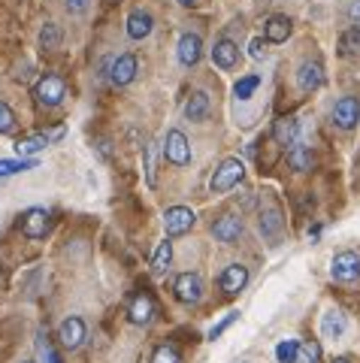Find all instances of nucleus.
I'll return each mask as SVG.
<instances>
[{
	"instance_id": "nucleus-1",
	"label": "nucleus",
	"mask_w": 360,
	"mask_h": 363,
	"mask_svg": "<svg viewBox=\"0 0 360 363\" xmlns=\"http://www.w3.org/2000/svg\"><path fill=\"white\" fill-rule=\"evenodd\" d=\"M257 227H261V236H264L269 245H279V242H282L285 221H282V209L276 206L273 197H264V200H261V209H257Z\"/></svg>"
},
{
	"instance_id": "nucleus-2",
	"label": "nucleus",
	"mask_w": 360,
	"mask_h": 363,
	"mask_svg": "<svg viewBox=\"0 0 360 363\" xmlns=\"http://www.w3.org/2000/svg\"><path fill=\"white\" fill-rule=\"evenodd\" d=\"M245 176V164L240 161V157H227V161H221L218 169L212 173L209 179V191L212 194H227L230 188H236Z\"/></svg>"
},
{
	"instance_id": "nucleus-3",
	"label": "nucleus",
	"mask_w": 360,
	"mask_h": 363,
	"mask_svg": "<svg viewBox=\"0 0 360 363\" xmlns=\"http://www.w3.org/2000/svg\"><path fill=\"white\" fill-rule=\"evenodd\" d=\"M330 276L336 285H354V281H360V255L357 252H339L333 255L330 260Z\"/></svg>"
},
{
	"instance_id": "nucleus-4",
	"label": "nucleus",
	"mask_w": 360,
	"mask_h": 363,
	"mask_svg": "<svg viewBox=\"0 0 360 363\" xmlns=\"http://www.w3.org/2000/svg\"><path fill=\"white\" fill-rule=\"evenodd\" d=\"M33 97H37V104L46 106V109L61 106L64 97H67V82H64L61 76L46 73V76H43L40 82H37V88H33Z\"/></svg>"
},
{
	"instance_id": "nucleus-5",
	"label": "nucleus",
	"mask_w": 360,
	"mask_h": 363,
	"mask_svg": "<svg viewBox=\"0 0 360 363\" xmlns=\"http://www.w3.org/2000/svg\"><path fill=\"white\" fill-rule=\"evenodd\" d=\"M64 133H67V128H55V130H40V133H28V136H21V140L16 143V155L18 157H33L37 152H43V149H49L52 143H58V140H64Z\"/></svg>"
},
{
	"instance_id": "nucleus-6",
	"label": "nucleus",
	"mask_w": 360,
	"mask_h": 363,
	"mask_svg": "<svg viewBox=\"0 0 360 363\" xmlns=\"http://www.w3.org/2000/svg\"><path fill=\"white\" fill-rule=\"evenodd\" d=\"M137 73H140V61H137V55H130V52H125V55H116V58L109 61V73H106V79L116 88H125V85H130L133 79H137Z\"/></svg>"
},
{
	"instance_id": "nucleus-7",
	"label": "nucleus",
	"mask_w": 360,
	"mask_h": 363,
	"mask_svg": "<svg viewBox=\"0 0 360 363\" xmlns=\"http://www.w3.org/2000/svg\"><path fill=\"white\" fill-rule=\"evenodd\" d=\"M173 294H176L179 303L197 306L200 300H203V279H200V272H182V276H176Z\"/></svg>"
},
{
	"instance_id": "nucleus-8",
	"label": "nucleus",
	"mask_w": 360,
	"mask_h": 363,
	"mask_svg": "<svg viewBox=\"0 0 360 363\" xmlns=\"http://www.w3.org/2000/svg\"><path fill=\"white\" fill-rule=\"evenodd\" d=\"M164 157H167V161H170L173 167H188V164H191V143H188V136L179 130V128L167 130Z\"/></svg>"
},
{
	"instance_id": "nucleus-9",
	"label": "nucleus",
	"mask_w": 360,
	"mask_h": 363,
	"mask_svg": "<svg viewBox=\"0 0 360 363\" xmlns=\"http://www.w3.org/2000/svg\"><path fill=\"white\" fill-rule=\"evenodd\" d=\"M194 224H197V215L188 206H170L164 212V233L170 236V240L173 236H185Z\"/></svg>"
},
{
	"instance_id": "nucleus-10",
	"label": "nucleus",
	"mask_w": 360,
	"mask_h": 363,
	"mask_svg": "<svg viewBox=\"0 0 360 363\" xmlns=\"http://www.w3.org/2000/svg\"><path fill=\"white\" fill-rule=\"evenodd\" d=\"M18 227H21V233H25L28 240H43V236L52 230V215L46 209L33 206V209H28L25 215H21Z\"/></svg>"
},
{
	"instance_id": "nucleus-11",
	"label": "nucleus",
	"mask_w": 360,
	"mask_h": 363,
	"mask_svg": "<svg viewBox=\"0 0 360 363\" xmlns=\"http://www.w3.org/2000/svg\"><path fill=\"white\" fill-rule=\"evenodd\" d=\"M324 82H327V73H324V64L318 58H306L297 67V85L300 91H318Z\"/></svg>"
},
{
	"instance_id": "nucleus-12",
	"label": "nucleus",
	"mask_w": 360,
	"mask_h": 363,
	"mask_svg": "<svg viewBox=\"0 0 360 363\" xmlns=\"http://www.w3.org/2000/svg\"><path fill=\"white\" fill-rule=\"evenodd\" d=\"M242 233H245V224L240 215H221V218L212 224V236L224 245H236L242 240Z\"/></svg>"
},
{
	"instance_id": "nucleus-13",
	"label": "nucleus",
	"mask_w": 360,
	"mask_h": 363,
	"mask_svg": "<svg viewBox=\"0 0 360 363\" xmlns=\"http://www.w3.org/2000/svg\"><path fill=\"white\" fill-rule=\"evenodd\" d=\"M330 118L333 124L339 130H354L357 128V121H360V104L354 97H342V100H336L333 104V112H330Z\"/></svg>"
},
{
	"instance_id": "nucleus-14",
	"label": "nucleus",
	"mask_w": 360,
	"mask_h": 363,
	"mask_svg": "<svg viewBox=\"0 0 360 363\" xmlns=\"http://www.w3.org/2000/svg\"><path fill=\"white\" fill-rule=\"evenodd\" d=\"M85 321L82 318H64L61 327H58V342L67 348V351H76L79 345L85 342Z\"/></svg>"
},
{
	"instance_id": "nucleus-15",
	"label": "nucleus",
	"mask_w": 360,
	"mask_h": 363,
	"mask_svg": "<svg viewBox=\"0 0 360 363\" xmlns=\"http://www.w3.org/2000/svg\"><path fill=\"white\" fill-rule=\"evenodd\" d=\"M209 55H212V64H215L218 70H233V67L240 64V45H236L233 40H227V37L215 40Z\"/></svg>"
},
{
	"instance_id": "nucleus-16",
	"label": "nucleus",
	"mask_w": 360,
	"mask_h": 363,
	"mask_svg": "<svg viewBox=\"0 0 360 363\" xmlns=\"http://www.w3.org/2000/svg\"><path fill=\"white\" fill-rule=\"evenodd\" d=\"M176 55H179V61H182L185 67H194L200 58H203V40H200V33L185 30L182 37H179Z\"/></svg>"
},
{
	"instance_id": "nucleus-17",
	"label": "nucleus",
	"mask_w": 360,
	"mask_h": 363,
	"mask_svg": "<svg viewBox=\"0 0 360 363\" xmlns=\"http://www.w3.org/2000/svg\"><path fill=\"white\" fill-rule=\"evenodd\" d=\"M245 285H249V269H245L242 264H230L224 267V272L218 276V288L227 294V297H233V294H240Z\"/></svg>"
},
{
	"instance_id": "nucleus-18",
	"label": "nucleus",
	"mask_w": 360,
	"mask_h": 363,
	"mask_svg": "<svg viewBox=\"0 0 360 363\" xmlns=\"http://www.w3.org/2000/svg\"><path fill=\"white\" fill-rule=\"evenodd\" d=\"M345 330H348V315L342 312V309H327L321 315V336L324 339H342L345 336Z\"/></svg>"
},
{
	"instance_id": "nucleus-19",
	"label": "nucleus",
	"mask_w": 360,
	"mask_h": 363,
	"mask_svg": "<svg viewBox=\"0 0 360 363\" xmlns=\"http://www.w3.org/2000/svg\"><path fill=\"white\" fill-rule=\"evenodd\" d=\"M128 318H130V324H140V327L149 324L154 318V300L149 297V294H137V297H130Z\"/></svg>"
},
{
	"instance_id": "nucleus-20",
	"label": "nucleus",
	"mask_w": 360,
	"mask_h": 363,
	"mask_svg": "<svg viewBox=\"0 0 360 363\" xmlns=\"http://www.w3.org/2000/svg\"><path fill=\"white\" fill-rule=\"evenodd\" d=\"M128 37L130 40H145L149 33L154 30V18L152 13H145V9H130V16H128Z\"/></svg>"
},
{
	"instance_id": "nucleus-21",
	"label": "nucleus",
	"mask_w": 360,
	"mask_h": 363,
	"mask_svg": "<svg viewBox=\"0 0 360 363\" xmlns=\"http://www.w3.org/2000/svg\"><path fill=\"white\" fill-rule=\"evenodd\" d=\"M291 30H294V21L288 16H269L266 25H264V40L266 43H285L291 37Z\"/></svg>"
},
{
	"instance_id": "nucleus-22",
	"label": "nucleus",
	"mask_w": 360,
	"mask_h": 363,
	"mask_svg": "<svg viewBox=\"0 0 360 363\" xmlns=\"http://www.w3.org/2000/svg\"><path fill=\"white\" fill-rule=\"evenodd\" d=\"M209 94L206 91H191L188 100H185V118L188 121H206L209 116Z\"/></svg>"
},
{
	"instance_id": "nucleus-23",
	"label": "nucleus",
	"mask_w": 360,
	"mask_h": 363,
	"mask_svg": "<svg viewBox=\"0 0 360 363\" xmlns=\"http://www.w3.org/2000/svg\"><path fill=\"white\" fill-rule=\"evenodd\" d=\"M273 136H276L279 145H285V149H288V145H294V143H300V121L294 116L279 118L273 124Z\"/></svg>"
},
{
	"instance_id": "nucleus-24",
	"label": "nucleus",
	"mask_w": 360,
	"mask_h": 363,
	"mask_svg": "<svg viewBox=\"0 0 360 363\" xmlns=\"http://www.w3.org/2000/svg\"><path fill=\"white\" fill-rule=\"evenodd\" d=\"M315 164V155H312V145L306 143H294L288 149V167L294 169V173H306V169H312Z\"/></svg>"
},
{
	"instance_id": "nucleus-25",
	"label": "nucleus",
	"mask_w": 360,
	"mask_h": 363,
	"mask_svg": "<svg viewBox=\"0 0 360 363\" xmlns=\"http://www.w3.org/2000/svg\"><path fill=\"white\" fill-rule=\"evenodd\" d=\"M37 169V157H0V179Z\"/></svg>"
},
{
	"instance_id": "nucleus-26",
	"label": "nucleus",
	"mask_w": 360,
	"mask_h": 363,
	"mask_svg": "<svg viewBox=\"0 0 360 363\" xmlns=\"http://www.w3.org/2000/svg\"><path fill=\"white\" fill-rule=\"evenodd\" d=\"M170 264H173V242H170V236H167L164 242H157L154 255H152V272L154 276H164V272L170 269Z\"/></svg>"
},
{
	"instance_id": "nucleus-27",
	"label": "nucleus",
	"mask_w": 360,
	"mask_h": 363,
	"mask_svg": "<svg viewBox=\"0 0 360 363\" xmlns=\"http://www.w3.org/2000/svg\"><path fill=\"white\" fill-rule=\"evenodd\" d=\"M339 55H342V58H360V25L342 30V37H339Z\"/></svg>"
},
{
	"instance_id": "nucleus-28",
	"label": "nucleus",
	"mask_w": 360,
	"mask_h": 363,
	"mask_svg": "<svg viewBox=\"0 0 360 363\" xmlns=\"http://www.w3.org/2000/svg\"><path fill=\"white\" fill-rule=\"evenodd\" d=\"M142 157H145V185L154 188L157 185V157H154V143L142 145Z\"/></svg>"
},
{
	"instance_id": "nucleus-29",
	"label": "nucleus",
	"mask_w": 360,
	"mask_h": 363,
	"mask_svg": "<svg viewBox=\"0 0 360 363\" xmlns=\"http://www.w3.org/2000/svg\"><path fill=\"white\" fill-rule=\"evenodd\" d=\"M40 45L46 52H52V49H58L61 45V28L55 25V21H46V25H43V30H40Z\"/></svg>"
},
{
	"instance_id": "nucleus-30",
	"label": "nucleus",
	"mask_w": 360,
	"mask_h": 363,
	"mask_svg": "<svg viewBox=\"0 0 360 363\" xmlns=\"http://www.w3.org/2000/svg\"><path fill=\"white\" fill-rule=\"evenodd\" d=\"M257 88H261V76L252 73V76H242L240 82L233 85V94H236V100H249Z\"/></svg>"
},
{
	"instance_id": "nucleus-31",
	"label": "nucleus",
	"mask_w": 360,
	"mask_h": 363,
	"mask_svg": "<svg viewBox=\"0 0 360 363\" xmlns=\"http://www.w3.org/2000/svg\"><path fill=\"white\" fill-rule=\"evenodd\" d=\"M297 351H300V339H282L276 345V360L279 363H297Z\"/></svg>"
},
{
	"instance_id": "nucleus-32",
	"label": "nucleus",
	"mask_w": 360,
	"mask_h": 363,
	"mask_svg": "<svg viewBox=\"0 0 360 363\" xmlns=\"http://www.w3.org/2000/svg\"><path fill=\"white\" fill-rule=\"evenodd\" d=\"M152 363H182V357H179V348H176V345L164 342V345H157V348H154Z\"/></svg>"
},
{
	"instance_id": "nucleus-33",
	"label": "nucleus",
	"mask_w": 360,
	"mask_h": 363,
	"mask_svg": "<svg viewBox=\"0 0 360 363\" xmlns=\"http://www.w3.org/2000/svg\"><path fill=\"white\" fill-rule=\"evenodd\" d=\"M297 363H321V345L318 342H300Z\"/></svg>"
},
{
	"instance_id": "nucleus-34",
	"label": "nucleus",
	"mask_w": 360,
	"mask_h": 363,
	"mask_svg": "<svg viewBox=\"0 0 360 363\" xmlns=\"http://www.w3.org/2000/svg\"><path fill=\"white\" fill-rule=\"evenodd\" d=\"M16 130V112L0 100V133H13Z\"/></svg>"
},
{
	"instance_id": "nucleus-35",
	"label": "nucleus",
	"mask_w": 360,
	"mask_h": 363,
	"mask_svg": "<svg viewBox=\"0 0 360 363\" xmlns=\"http://www.w3.org/2000/svg\"><path fill=\"white\" fill-rule=\"evenodd\" d=\"M233 321H240V312H236V309H233V312H227V315H224L221 321H218V324H215V327H212V330H209V339H212V342H215V339H218L224 330H227V327H230Z\"/></svg>"
},
{
	"instance_id": "nucleus-36",
	"label": "nucleus",
	"mask_w": 360,
	"mask_h": 363,
	"mask_svg": "<svg viewBox=\"0 0 360 363\" xmlns=\"http://www.w3.org/2000/svg\"><path fill=\"white\" fill-rule=\"evenodd\" d=\"M40 354H43V360H46V363H61L58 351L52 348V342H49V339L43 336V333H40Z\"/></svg>"
},
{
	"instance_id": "nucleus-37",
	"label": "nucleus",
	"mask_w": 360,
	"mask_h": 363,
	"mask_svg": "<svg viewBox=\"0 0 360 363\" xmlns=\"http://www.w3.org/2000/svg\"><path fill=\"white\" fill-rule=\"evenodd\" d=\"M64 6L70 16H85L91 9V0H64Z\"/></svg>"
},
{
	"instance_id": "nucleus-38",
	"label": "nucleus",
	"mask_w": 360,
	"mask_h": 363,
	"mask_svg": "<svg viewBox=\"0 0 360 363\" xmlns=\"http://www.w3.org/2000/svg\"><path fill=\"white\" fill-rule=\"evenodd\" d=\"M249 55H252L254 61H261L264 55H266V40H264V37H254V40L249 43Z\"/></svg>"
},
{
	"instance_id": "nucleus-39",
	"label": "nucleus",
	"mask_w": 360,
	"mask_h": 363,
	"mask_svg": "<svg viewBox=\"0 0 360 363\" xmlns=\"http://www.w3.org/2000/svg\"><path fill=\"white\" fill-rule=\"evenodd\" d=\"M348 18H351L354 25H360V0H351V6H348Z\"/></svg>"
},
{
	"instance_id": "nucleus-40",
	"label": "nucleus",
	"mask_w": 360,
	"mask_h": 363,
	"mask_svg": "<svg viewBox=\"0 0 360 363\" xmlns=\"http://www.w3.org/2000/svg\"><path fill=\"white\" fill-rule=\"evenodd\" d=\"M318 236H321V227H318V224H315V227H309V240L315 242V240H318Z\"/></svg>"
},
{
	"instance_id": "nucleus-41",
	"label": "nucleus",
	"mask_w": 360,
	"mask_h": 363,
	"mask_svg": "<svg viewBox=\"0 0 360 363\" xmlns=\"http://www.w3.org/2000/svg\"><path fill=\"white\" fill-rule=\"evenodd\" d=\"M176 4H182V6H197L200 0H176Z\"/></svg>"
},
{
	"instance_id": "nucleus-42",
	"label": "nucleus",
	"mask_w": 360,
	"mask_h": 363,
	"mask_svg": "<svg viewBox=\"0 0 360 363\" xmlns=\"http://www.w3.org/2000/svg\"><path fill=\"white\" fill-rule=\"evenodd\" d=\"M330 363H351V357H333Z\"/></svg>"
},
{
	"instance_id": "nucleus-43",
	"label": "nucleus",
	"mask_w": 360,
	"mask_h": 363,
	"mask_svg": "<svg viewBox=\"0 0 360 363\" xmlns=\"http://www.w3.org/2000/svg\"><path fill=\"white\" fill-rule=\"evenodd\" d=\"M21 363H33V360H21Z\"/></svg>"
}]
</instances>
